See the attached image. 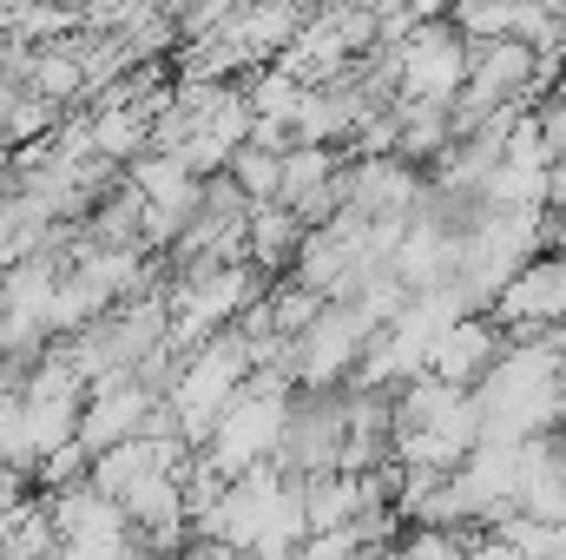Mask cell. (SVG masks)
<instances>
[{"mask_svg":"<svg viewBox=\"0 0 566 560\" xmlns=\"http://www.w3.org/2000/svg\"><path fill=\"white\" fill-rule=\"evenodd\" d=\"M554 560H566V528H560V541H554Z\"/></svg>","mask_w":566,"mask_h":560,"instance_id":"12","label":"cell"},{"mask_svg":"<svg viewBox=\"0 0 566 560\" xmlns=\"http://www.w3.org/2000/svg\"><path fill=\"white\" fill-rule=\"evenodd\" d=\"M501 350H507V330H501L488 310H474V317H454V323L434 330L422 370L428 376H441V383H454V390H474V383L494 370Z\"/></svg>","mask_w":566,"mask_h":560,"instance_id":"6","label":"cell"},{"mask_svg":"<svg viewBox=\"0 0 566 560\" xmlns=\"http://www.w3.org/2000/svg\"><path fill=\"white\" fill-rule=\"evenodd\" d=\"M343 462V383H296L283 396V435L271 448L277 475H329Z\"/></svg>","mask_w":566,"mask_h":560,"instance_id":"2","label":"cell"},{"mask_svg":"<svg viewBox=\"0 0 566 560\" xmlns=\"http://www.w3.org/2000/svg\"><path fill=\"white\" fill-rule=\"evenodd\" d=\"M296 245H303L296 211L277 205V198H258V205H251V231H244V265H251L258 278H283L290 258H296Z\"/></svg>","mask_w":566,"mask_h":560,"instance_id":"7","label":"cell"},{"mask_svg":"<svg viewBox=\"0 0 566 560\" xmlns=\"http://www.w3.org/2000/svg\"><path fill=\"white\" fill-rule=\"evenodd\" d=\"M396 100H454L468 80V33L434 13V20H409L396 40Z\"/></svg>","mask_w":566,"mask_h":560,"instance_id":"3","label":"cell"},{"mask_svg":"<svg viewBox=\"0 0 566 560\" xmlns=\"http://www.w3.org/2000/svg\"><path fill=\"white\" fill-rule=\"evenodd\" d=\"M343 152L336 145H290L283 152V178H277V205H303L310 191H323L336 178Z\"/></svg>","mask_w":566,"mask_h":560,"instance_id":"8","label":"cell"},{"mask_svg":"<svg viewBox=\"0 0 566 560\" xmlns=\"http://www.w3.org/2000/svg\"><path fill=\"white\" fill-rule=\"evenodd\" d=\"M283 396L277 383H264V376H244L238 383V396L218 409V422L205 428V442L191 448L218 481H238V475H251V468H271V448H277L283 435Z\"/></svg>","mask_w":566,"mask_h":560,"instance_id":"1","label":"cell"},{"mask_svg":"<svg viewBox=\"0 0 566 560\" xmlns=\"http://www.w3.org/2000/svg\"><path fill=\"white\" fill-rule=\"evenodd\" d=\"M488 317L514 336V343H527V336H554L566 323V251H534V258H521L501 290L488 297Z\"/></svg>","mask_w":566,"mask_h":560,"instance_id":"4","label":"cell"},{"mask_svg":"<svg viewBox=\"0 0 566 560\" xmlns=\"http://www.w3.org/2000/svg\"><path fill=\"white\" fill-rule=\"evenodd\" d=\"M224 178L258 205V198H277V178H283V152L264 139H244L231 158H224Z\"/></svg>","mask_w":566,"mask_h":560,"instance_id":"9","label":"cell"},{"mask_svg":"<svg viewBox=\"0 0 566 560\" xmlns=\"http://www.w3.org/2000/svg\"><path fill=\"white\" fill-rule=\"evenodd\" d=\"M541 205H566V158L541 165Z\"/></svg>","mask_w":566,"mask_h":560,"instance_id":"11","label":"cell"},{"mask_svg":"<svg viewBox=\"0 0 566 560\" xmlns=\"http://www.w3.org/2000/svg\"><path fill=\"white\" fill-rule=\"evenodd\" d=\"M158 560H251L244 548H231V541H211V535H191L185 548H171V554H158Z\"/></svg>","mask_w":566,"mask_h":560,"instance_id":"10","label":"cell"},{"mask_svg":"<svg viewBox=\"0 0 566 560\" xmlns=\"http://www.w3.org/2000/svg\"><path fill=\"white\" fill-rule=\"evenodd\" d=\"M382 323L363 310V303H323L316 317H310V330L303 336H290L296 343V383H349V370L363 363V350H369V336H376Z\"/></svg>","mask_w":566,"mask_h":560,"instance_id":"5","label":"cell"}]
</instances>
